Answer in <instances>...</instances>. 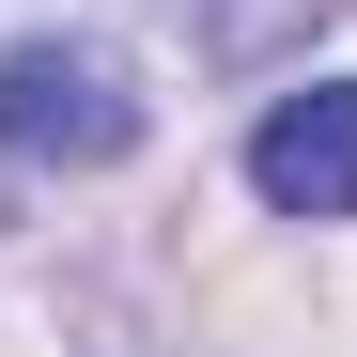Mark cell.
Here are the masks:
<instances>
[{
    "label": "cell",
    "instance_id": "6da1fadb",
    "mask_svg": "<svg viewBox=\"0 0 357 357\" xmlns=\"http://www.w3.org/2000/svg\"><path fill=\"white\" fill-rule=\"evenodd\" d=\"M140 140V93L109 47H0V155H31V171H109Z\"/></svg>",
    "mask_w": 357,
    "mask_h": 357
},
{
    "label": "cell",
    "instance_id": "7a4b0ae2",
    "mask_svg": "<svg viewBox=\"0 0 357 357\" xmlns=\"http://www.w3.org/2000/svg\"><path fill=\"white\" fill-rule=\"evenodd\" d=\"M249 187H264L280 218H357V78H311V93L264 109Z\"/></svg>",
    "mask_w": 357,
    "mask_h": 357
},
{
    "label": "cell",
    "instance_id": "3957f363",
    "mask_svg": "<svg viewBox=\"0 0 357 357\" xmlns=\"http://www.w3.org/2000/svg\"><path fill=\"white\" fill-rule=\"evenodd\" d=\"M326 0H187V31L218 47V63H264V47H295Z\"/></svg>",
    "mask_w": 357,
    "mask_h": 357
}]
</instances>
